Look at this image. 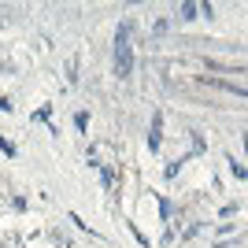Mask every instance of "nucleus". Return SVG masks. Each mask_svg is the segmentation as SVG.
Returning a JSON list of instances; mask_svg holds the SVG:
<instances>
[{"label": "nucleus", "instance_id": "7", "mask_svg": "<svg viewBox=\"0 0 248 248\" xmlns=\"http://www.w3.org/2000/svg\"><path fill=\"white\" fill-rule=\"evenodd\" d=\"M0 152H4V155H15V145H11V141H4V137H0Z\"/></svg>", "mask_w": 248, "mask_h": 248}, {"label": "nucleus", "instance_id": "4", "mask_svg": "<svg viewBox=\"0 0 248 248\" xmlns=\"http://www.w3.org/2000/svg\"><path fill=\"white\" fill-rule=\"evenodd\" d=\"M159 126H163V115H152V134H148V148H159Z\"/></svg>", "mask_w": 248, "mask_h": 248}, {"label": "nucleus", "instance_id": "6", "mask_svg": "<svg viewBox=\"0 0 248 248\" xmlns=\"http://www.w3.org/2000/svg\"><path fill=\"white\" fill-rule=\"evenodd\" d=\"M100 178H104V189H115V170L111 167H100Z\"/></svg>", "mask_w": 248, "mask_h": 248}, {"label": "nucleus", "instance_id": "8", "mask_svg": "<svg viewBox=\"0 0 248 248\" xmlns=\"http://www.w3.org/2000/svg\"><path fill=\"white\" fill-rule=\"evenodd\" d=\"M0 111H11V100H8V96H0Z\"/></svg>", "mask_w": 248, "mask_h": 248}, {"label": "nucleus", "instance_id": "1", "mask_svg": "<svg viewBox=\"0 0 248 248\" xmlns=\"http://www.w3.org/2000/svg\"><path fill=\"white\" fill-rule=\"evenodd\" d=\"M130 30H134V22H123L119 33H115V74H119V78H130V74H134V45H130Z\"/></svg>", "mask_w": 248, "mask_h": 248}, {"label": "nucleus", "instance_id": "2", "mask_svg": "<svg viewBox=\"0 0 248 248\" xmlns=\"http://www.w3.org/2000/svg\"><path fill=\"white\" fill-rule=\"evenodd\" d=\"M207 85H215L222 93H237V96H248V85H237V82H226V78H204Z\"/></svg>", "mask_w": 248, "mask_h": 248}, {"label": "nucleus", "instance_id": "3", "mask_svg": "<svg viewBox=\"0 0 248 248\" xmlns=\"http://www.w3.org/2000/svg\"><path fill=\"white\" fill-rule=\"evenodd\" d=\"M200 15V4H182V8H178V19L182 22H193Z\"/></svg>", "mask_w": 248, "mask_h": 248}, {"label": "nucleus", "instance_id": "9", "mask_svg": "<svg viewBox=\"0 0 248 248\" xmlns=\"http://www.w3.org/2000/svg\"><path fill=\"white\" fill-rule=\"evenodd\" d=\"M245 152H248V137H245Z\"/></svg>", "mask_w": 248, "mask_h": 248}, {"label": "nucleus", "instance_id": "5", "mask_svg": "<svg viewBox=\"0 0 248 248\" xmlns=\"http://www.w3.org/2000/svg\"><path fill=\"white\" fill-rule=\"evenodd\" d=\"M226 163H230V170H233V178H237V182H245V178H248V170L237 163V155H226Z\"/></svg>", "mask_w": 248, "mask_h": 248}]
</instances>
